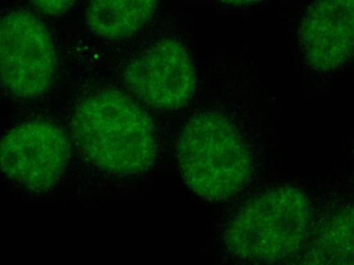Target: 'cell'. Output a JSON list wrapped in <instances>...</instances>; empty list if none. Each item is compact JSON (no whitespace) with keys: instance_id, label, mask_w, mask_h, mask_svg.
Instances as JSON below:
<instances>
[{"instance_id":"1","label":"cell","mask_w":354,"mask_h":265,"mask_svg":"<svg viewBox=\"0 0 354 265\" xmlns=\"http://www.w3.org/2000/svg\"><path fill=\"white\" fill-rule=\"evenodd\" d=\"M68 130L81 158L108 175H141L159 157L160 135L151 110L111 84H93L81 92L71 111Z\"/></svg>"},{"instance_id":"2","label":"cell","mask_w":354,"mask_h":265,"mask_svg":"<svg viewBox=\"0 0 354 265\" xmlns=\"http://www.w3.org/2000/svg\"><path fill=\"white\" fill-rule=\"evenodd\" d=\"M317 220L309 195L282 183L247 198L225 224L223 242L232 257L255 264H290L305 251Z\"/></svg>"},{"instance_id":"3","label":"cell","mask_w":354,"mask_h":265,"mask_svg":"<svg viewBox=\"0 0 354 265\" xmlns=\"http://www.w3.org/2000/svg\"><path fill=\"white\" fill-rule=\"evenodd\" d=\"M183 181L196 195L211 203L229 201L252 181L254 151L235 120L217 109L193 114L174 144Z\"/></svg>"},{"instance_id":"4","label":"cell","mask_w":354,"mask_h":265,"mask_svg":"<svg viewBox=\"0 0 354 265\" xmlns=\"http://www.w3.org/2000/svg\"><path fill=\"white\" fill-rule=\"evenodd\" d=\"M59 57L49 26L26 7L7 11L1 19V86L10 98L29 101L53 88Z\"/></svg>"},{"instance_id":"5","label":"cell","mask_w":354,"mask_h":265,"mask_svg":"<svg viewBox=\"0 0 354 265\" xmlns=\"http://www.w3.org/2000/svg\"><path fill=\"white\" fill-rule=\"evenodd\" d=\"M74 149L69 130L56 119L39 115L28 117L2 137L1 168L27 191L44 194L59 183Z\"/></svg>"},{"instance_id":"6","label":"cell","mask_w":354,"mask_h":265,"mask_svg":"<svg viewBox=\"0 0 354 265\" xmlns=\"http://www.w3.org/2000/svg\"><path fill=\"white\" fill-rule=\"evenodd\" d=\"M124 88L151 110L169 112L189 105L198 87L191 51L174 36L162 37L131 57L122 70Z\"/></svg>"},{"instance_id":"7","label":"cell","mask_w":354,"mask_h":265,"mask_svg":"<svg viewBox=\"0 0 354 265\" xmlns=\"http://www.w3.org/2000/svg\"><path fill=\"white\" fill-rule=\"evenodd\" d=\"M297 36L312 70L343 68L354 59V0H314L299 22Z\"/></svg>"},{"instance_id":"8","label":"cell","mask_w":354,"mask_h":265,"mask_svg":"<svg viewBox=\"0 0 354 265\" xmlns=\"http://www.w3.org/2000/svg\"><path fill=\"white\" fill-rule=\"evenodd\" d=\"M159 0H88L85 20L99 37L122 40L134 37L155 17Z\"/></svg>"},{"instance_id":"9","label":"cell","mask_w":354,"mask_h":265,"mask_svg":"<svg viewBox=\"0 0 354 265\" xmlns=\"http://www.w3.org/2000/svg\"><path fill=\"white\" fill-rule=\"evenodd\" d=\"M298 263L354 264V202L337 207L317 222Z\"/></svg>"},{"instance_id":"10","label":"cell","mask_w":354,"mask_h":265,"mask_svg":"<svg viewBox=\"0 0 354 265\" xmlns=\"http://www.w3.org/2000/svg\"><path fill=\"white\" fill-rule=\"evenodd\" d=\"M77 0H28L35 10L48 17H59L66 14Z\"/></svg>"},{"instance_id":"11","label":"cell","mask_w":354,"mask_h":265,"mask_svg":"<svg viewBox=\"0 0 354 265\" xmlns=\"http://www.w3.org/2000/svg\"><path fill=\"white\" fill-rule=\"evenodd\" d=\"M223 4L228 6L242 8L252 6L264 0H218Z\"/></svg>"}]
</instances>
